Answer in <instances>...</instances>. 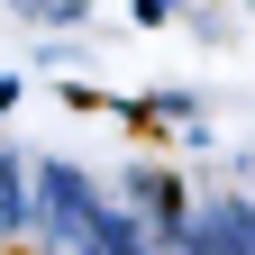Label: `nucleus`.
I'll list each match as a JSON object with an SVG mask.
<instances>
[{
    "instance_id": "1",
    "label": "nucleus",
    "mask_w": 255,
    "mask_h": 255,
    "mask_svg": "<svg viewBox=\"0 0 255 255\" xmlns=\"http://www.w3.org/2000/svg\"><path fill=\"white\" fill-rule=\"evenodd\" d=\"M173 255H255V201H191Z\"/></svg>"
}]
</instances>
